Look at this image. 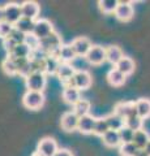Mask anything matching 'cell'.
Instances as JSON below:
<instances>
[{"label":"cell","mask_w":150,"mask_h":156,"mask_svg":"<svg viewBox=\"0 0 150 156\" xmlns=\"http://www.w3.org/2000/svg\"><path fill=\"white\" fill-rule=\"evenodd\" d=\"M25 85L27 91H37L42 92L46 87V74L41 72H34L29 77L25 78Z\"/></svg>","instance_id":"1"},{"label":"cell","mask_w":150,"mask_h":156,"mask_svg":"<svg viewBox=\"0 0 150 156\" xmlns=\"http://www.w3.org/2000/svg\"><path fill=\"white\" fill-rule=\"evenodd\" d=\"M22 103L29 109H39L45 103V95L43 92L26 91L22 96Z\"/></svg>","instance_id":"2"},{"label":"cell","mask_w":150,"mask_h":156,"mask_svg":"<svg viewBox=\"0 0 150 156\" xmlns=\"http://www.w3.org/2000/svg\"><path fill=\"white\" fill-rule=\"evenodd\" d=\"M4 14H5V21L16 25V23L22 18L21 13V4L17 3H8L4 5Z\"/></svg>","instance_id":"3"},{"label":"cell","mask_w":150,"mask_h":156,"mask_svg":"<svg viewBox=\"0 0 150 156\" xmlns=\"http://www.w3.org/2000/svg\"><path fill=\"white\" fill-rule=\"evenodd\" d=\"M86 61L91 65H99L106 61V48L102 46H93L85 56Z\"/></svg>","instance_id":"4"},{"label":"cell","mask_w":150,"mask_h":156,"mask_svg":"<svg viewBox=\"0 0 150 156\" xmlns=\"http://www.w3.org/2000/svg\"><path fill=\"white\" fill-rule=\"evenodd\" d=\"M51 33H54V27H52V23L48 21V20H45V18L37 20L33 34H34L38 39H41L42 41V39L47 38Z\"/></svg>","instance_id":"5"},{"label":"cell","mask_w":150,"mask_h":156,"mask_svg":"<svg viewBox=\"0 0 150 156\" xmlns=\"http://www.w3.org/2000/svg\"><path fill=\"white\" fill-rule=\"evenodd\" d=\"M114 113L119 115L120 117H123L124 120L129 119L132 116H138L137 115V109H136V104L132 101H124V103H118L115 105Z\"/></svg>","instance_id":"6"},{"label":"cell","mask_w":150,"mask_h":156,"mask_svg":"<svg viewBox=\"0 0 150 156\" xmlns=\"http://www.w3.org/2000/svg\"><path fill=\"white\" fill-rule=\"evenodd\" d=\"M72 48L75 50L76 55L80 56V57H85L86 55H88V52L90 51V48L93 47L91 46V43L88 38L85 37H80V38H76L73 42L71 43Z\"/></svg>","instance_id":"7"},{"label":"cell","mask_w":150,"mask_h":156,"mask_svg":"<svg viewBox=\"0 0 150 156\" xmlns=\"http://www.w3.org/2000/svg\"><path fill=\"white\" fill-rule=\"evenodd\" d=\"M57 144L52 138H43L39 143H38V152L43 156H55L57 152Z\"/></svg>","instance_id":"8"},{"label":"cell","mask_w":150,"mask_h":156,"mask_svg":"<svg viewBox=\"0 0 150 156\" xmlns=\"http://www.w3.org/2000/svg\"><path fill=\"white\" fill-rule=\"evenodd\" d=\"M115 17L120 20V21H129L133 17V7L132 3L128 2H119V5L115 11Z\"/></svg>","instance_id":"9"},{"label":"cell","mask_w":150,"mask_h":156,"mask_svg":"<svg viewBox=\"0 0 150 156\" xmlns=\"http://www.w3.org/2000/svg\"><path fill=\"white\" fill-rule=\"evenodd\" d=\"M79 120H80V117L77 116L73 111L65 112V113L61 116L60 125L65 131H72V130L77 129V126H79Z\"/></svg>","instance_id":"10"},{"label":"cell","mask_w":150,"mask_h":156,"mask_svg":"<svg viewBox=\"0 0 150 156\" xmlns=\"http://www.w3.org/2000/svg\"><path fill=\"white\" fill-rule=\"evenodd\" d=\"M75 87L79 90H86L91 85V76L86 70H77L76 74L73 76Z\"/></svg>","instance_id":"11"},{"label":"cell","mask_w":150,"mask_h":156,"mask_svg":"<svg viewBox=\"0 0 150 156\" xmlns=\"http://www.w3.org/2000/svg\"><path fill=\"white\" fill-rule=\"evenodd\" d=\"M95 121L97 119H94L93 116L86 115L80 117L79 120V126H77V130L82 134H91L94 133V126H95Z\"/></svg>","instance_id":"12"},{"label":"cell","mask_w":150,"mask_h":156,"mask_svg":"<svg viewBox=\"0 0 150 156\" xmlns=\"http://www.w3.org/2000/svg\"><path fill=\"white\" fill-rule=\"evenodd\" d=\"M39 11L41 8L35 2H25L21 4V13H22V17L25 18H30L35 21V18L39 14Z\"/></svg>","instance_id":"13"},{"label":"cell","mask_w":150,"mask_h":156,"mask_svg":"<svg viewBox=\"0 0 150 156\" xmlns=\"http://www.w3.org/2000/svg\"><path fill=\"white\" fill-rule=\"evenodd\" d=\"M76 68L73 65L68 64V62H61L59 69H57V73L56 76L60 78V81L64 83V82H67L68 80H71V78H73V76L76 74Z\"/></svg>","instance_id":"14"},{"label":"cell","mask_w":150,"mask_h":156,"mask_svg":"<svg viewBox=\"0 0 150 156\" xmlns=\"http://www.w3.org/2000/svg\"><path fill=\"white\" fill-rule=\"evenodd\" d=\"M61 98L65 103L75 105L77 101L81 99V95H80V90L76 89V87H64L63 90V94Z\"/></svg>","instance_id":"15"},{"label":"cell","mask_w":150,"mask_h":156,"mask_svg":"<svg viewBox=\"0 0 150 156\" xmlns=\"http://www.w3.org/2000/svg\"><path fill=\"white\" fill-rule=\"evenodd\" d=\"M123 57H124L123 52L118 46H110V47L106 48V60L108 62H111L112 65L116 66V64H118Z\"/></svg>","instance_id":"16"},{"label":"cell","mask_w":150,"mask_h":156,"mask_svg":"<svg viewBox=\"0 0 150 156\" xmlns=\"http://www.w3.org/2000/svg\"><path fill=\"white\" fill-rule=\"evenodd\" d=\"M77 58V55H76V52L75 50L72 48L71 44H63L60 47V51H59V60L61 62H69L71 61H73Z\"/></svg>","instance_id":"17"},{"label":"cell","mask_w":150,"mask_h":156,"mask_svg":"<svg viewBox=\"0 0 150 156\" xmlns=\"http://www.w3.org/2000/svg\"><path fill=\"white\" fill-rule=\"evenodd\" d=\"M150 140V136L148 134V131L145 130H138V131H134V135H133V144L136 146L138 150H145V147L148 146Z\"/></svg>","instance_id":"18"},{"label":"cell","mask_w":150,"mask_h":156,"mask_svg":"<svg viewBox=\"0 0 150 156\" xmlns=\"http://www.w3.org/2000/svg\"><path fill=\"white\" fill-rule=\"evenodd\" d=\"M104 119H106V121H107L110 130L119 131L120 129H123L125 126V120L123 119V117H120L119 115H116V113H111L107 117H104Z\"/></svg>","instance_id":"19"},{"label":"cell","mask_w":150,"mask_h":156,"mask_svg":"<svg viewBox=\"0 0 150 156\" xmlns=\"http://www.w3.org/2000/svg\"><path fill=\"white\" fill-rule=\"evenodd\" d=\"M137 109L138 117H141L142 120L150 117V100L149 99H138L137 101H134Z\"/></svg>","instance_id":"20"},{"label":"cell","mask_w":150,"mask_h":156,"mask_svg":"<svg viewBox=\"0 0 150 156\" xmlns=\"http://www.w3.org/2000/svg\"><path fill=\"white\" fill-rule=\"evenodd\" d=\"M115 68L119 72H122L123 74L128 76V74H130V73H133V70H134V61L130 57H125L124 56L122 60H120L118 64H116Z\"/></svg>","instance_id":"21"},{"label":"cell","mask_w":150,"mask_h":156,"mask_svg":"<svg viewBox=\"0 0 150 156\" xmlns=\"http://www.w3.org/2000/svg\"><path fill=\"white\" fill-rule=\"evenodd\" d=\"M102 139H103V143L107 146V147H116V146H119L122 143L119 131H116V130H108L107 133L102 136Z\"/></svg>","instance_id":"22"},{"label":"cell","mask_w":150,"mask_h":156,"mask_svg":"<svg viewBox=\"0 0 150 156\" xmlns=\"http://www.w3.org/2000/svg\"><path fill=\"white\" fill-rule=\"evenodd\" d=\"M34 26H35V21L34 20H30V18H25L22 17L20 21H18L16 25H14V27L18 29L20 31H22L24 34H33V31H34Z\"/></svg>","instance_id":"23"},{"label":"cell","mask_w":150,"mask_h":156,"mask_svg":"<svg viewBox=\"0 0 150 156\" xmlns=\"http://www.w3.org/2000/svg\"><path fill=\"white\" fill-rule=\"evenodd\" d=\"M125 74H123L122 72H119L116 68H114V69H111L108 72L107 74V80L110 82V85L112 86H122L124 82H125Z\"/></svg>","instance_id":"24"},{"label":"cell","mask_w":150,"mask_h":156,"mask_svg":"<svg viewBox=\"0 0 150 156\" xmlns=\"http://www.w3.org/2000/svg\"><path fill=\"white\" fill-rule=\"evenodd\" d=\"M33 51L29 48L25 43H21V44H17L14 51L11 53L9 56H12L14 58H30Z\"/></svg>","instance_id":"25"},{"label":"cell","mask_w":150,"mask_h":156,"mask_svg":"<svg viewBox=\"0 0 150 156\" xmlns=\"http://www.w3.org/2000/svg\"><path fill=\"white\" fill-rule=\"evenodd\" d=\"M2 68H3V70L9 76L18 74V68H17V64H16V60L9 55H8L7 58H4V61L2 62Z\"/></svg>","instance_id":"26"},{"label":"cell","mask_w":150,"mask_h":156,"mask_svg":"<svg viewBox=\"0 0 150 156\" xmlns=\"http://www.w3.org/2000/svg\"><path fill=\"white\" fill-rule=\"evenodd\" d=\"M61 64V61L59 58H56L54 56H48L46 58V65H45V73L47 74H56L57 69Z\"/></svg>","instance_id":"27"},{"label":"cell","mask_w":150,"mask_h":156,"mask_svg":"<svg viewBox=\"0 0 150 156\" xmlns=\"http://www.w3.org/2000/svg\"><path fill=\"white\" fill-rule=\"evenodd\" d=\"M89 109H90V103H89V101L86 99H80L73 105V109H72V111H73L79 117H82V116L89 115Z\"/></svg>","instance_id":"28"},{"label":"cell","mask_w":150,"mask_h":156,"mask_svg":"<svg viewBox=\"0 0 150 156\" xmlns=\"http://www.w3.org/2000/svg\"><path fill=\"white\" fill-rule=\"evenodd\" d=\"M98 4L103 13H115L116 8L119 5V2L118 0H101Z\"/></svg>","instance_id":"29"},{"label":"cell","mask_w":150,"mask_h":156,"mask_svg":"<svg viewBox=\"0 0 150 156\" xmlns=\"http://www.w3.org/2000/svg\"><path fill=\"white\" fill-rule=\"evenodd\" d=\"M108 130H110V128H108V124H107V121H106L104 117L103 119H97L95 126H94V134L103 136Z\"/></svg>","instance_id":"30"},{"label":"cell","mask_w":150,"mask_h":156,"mask_svg":"<svg viewBox=\"0 0 150 156\" xmlns=\"http://www.w3.org/2000/svg\"><path fill=\"white\" fill-rule=\"evenodd\" d=\"M125 126L129 128L130 130L133 131H138L142 129V119L138 116H132L129 119L125 120Z\"/></svg>","instance_id":"31"},{"label":"cell","mask_w":150,"mask_h":156,"mask_svg":"<svg viewBox=\"0 0 150 156\" xmlns=\"http://www.w3.org/2000/svg\"><path fill=\"white\" fill-rule=\"evenodd\" d=\"M25 44L30 48V50L34 52L37 50H39V46H41V39H38L34 34H27L25 37Z\"/></svg>","instance_id":"32"},{"label":"cell","mask_w":150,"mask_h":156,"mask_svg":"<svg viewBox=\"0 0 150 156\" xmlns=\"http://www.w3.org/2000/svg\"><path fill=\"white\" fill-rule=\"evenodd\" d=\"M119 135H120V140H122V144L130 143V142H133L134 131L130 130L129 128H127V126H124L123 129L119 130Z\"/></svg>","instance_id":"33"},{"label":"cell","mask_w":150,"mask_h":156,"mask_svg":"<svg viewBox=\"0 0 150 156\" xmlns=\"http://www.w3.org/2000/svg\"><path fill=\"white\" fill-rule=\"evenodd\" d=\"M137 152H138V148L132 142L122 144V147H120V155L122 156H136Z\"/></svg>","instance_id":"34"},{"label":"cell","mask_w":150,"mask_h":156,"mask_svg":"<svg viewBox=\"0 0 150 156\" xmlns=\"http://www.w3.org/2000/svg\"><path fill=\"white\" fill-rule=\"evenodd\" d=\"M14 29V25L12 23H9L7 21H2L0 22V38L2 39H5L11 35V33L13 31Z\"/></svg>","instance_id":"35"},{"label":"cell","mask_w":150,"mask_h":156,"mask_svg":"<svg viewBox=\"0 0 150 156\" xmlns=\"http://www.w3.org/2000/svg\"><path fill=\"white\" fill-rule=\"evenodd\" d=\"M25 37H26V34H24L22 31H20L18 29L14 27V29H13V31L11 33V35H9L8 38L13 39V41L16 42L17 44H21V43L25 42Z\"/></svg>","instance_id":"36"},{"label":"cell","mask_w":150,"mask_h":156,"mask_svg":"<svg viewBox=\"0 0 150 156\" xmlns=\"http://www.w3.org/2000/svg\"><path fill=\"white\" fill-rule=\"evenodd\" d=\"M16 46H17V43L13 41V39H11V38H5V39H3V47L5 48V51L11 55V53L14 51V48H16Z\"/></svg>","instance_id":"37"},{"label":"cell","mask_w":150,"mask_h":156,"mask_svg":"<svg viewBox=\"0 0 150 156\" xmlns=\"http://www.w3.org/2000/svg\"><path fill=\"white\" fill-rule=\"evenodd\" d=\"M55 156H73V155H72V152L69 150L60 148V150H57V152L55 154Z\"/></svg>","instance_id":"38"},{"label":"cell","mask_w":150,"mask_h":156,"mask_svg":"<svg viewBox=\"0 0 150 156\" xmlns=\"http://www.w3.org/2000/svg\"><path fill=\"white\" fill-rule=\"evenodd\" d=\"M5 21V14H4V7H0V22Z\"/></svg>","instance_id":"39"},{"label":"cell","mask_w":150,"mask_h":156,"mask_svg":"<svg viewBox=\"0 0 150 156\" xmlns=\"http://www.w3.org/2000/svg\"><path fill=\"white\" fill-rule=\"evenodd\" d=\"M136 156H149V155L146 154V151L145 150H138V152L136 154Z\"/></svg>","instance_id":"40"},{"label":"cell","mask_w":150,"mask_h":156,"mask_svg":"<svg viewBox=\"0 0 150 156\" xmlns=\"http://www.w3.org/2000/svg\"><path fill=\"white\" fill-rule=\"evenodd\" d=\"M145 151H146V154L150 156V140H149V143H148V146L145 147Z\"/></svg>","instance_id":"41"}]
</instances>
